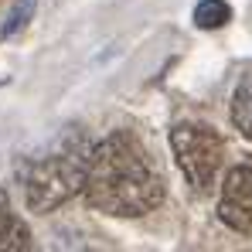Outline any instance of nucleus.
I'll use <instances>...</instances> for the list:
<instances>
[{"label": "nucleus", "instance_id": "obj_1", "mask_svg": "<svg viewBox=\"0 0 252 252\" xmlns=\"http://www.w3.org/2000/svg\"><path fill=\"white\" fill-rule=\"evenodd\" d=\"M82 191L95 211L116 218H140L164 201V181L147 147L129 129H116L92 143Z\"/></svg>", "mask_w": 252, "mask_h": 252}, {"label": "nucleus", "instance_id": "obj_2", "mask_svg": "<svg viewBox=\"0 0 252 252\" xmlns=\"http://www.w3.org/2000/svg\"><path fill=\"white\" fill-rule=\"evenodd\" d=\"M89 154H92V140H85V133L79 129H68L44 154L21 160L17 181H21L28 208L34 215H48L68 198H75L85 184Z\"/></svg>", "mask_w": 252, "mask_h": 252}, {"label": "nucleus", "instance_id": "obj_3", "mask_svg": "<svg viewBox=\"0 0 252 252\" xmlns=\"http://www.w3.org/2000/svg\"><path fill=\"white\" fill-rule=\"evenodd\" d=\"M170 150H174L177 167L184 170V177L194 191L215 188V177L225 160V140L218 136V129H211L205 123L170 126Z\"/></svg>", "mask_w": 252, "mask_h": 252}, {"label": "nucleus", "instance_id": "obj_4", "mask_svg": "<svg viewBox=\"0 0 252 252\" xmlns=\"http://www.w3.org/2000/svg\"><path fill=\"white\" fill-rule=\"evenodd\" d=\"M218 218L228 228L252 235V167H232L225 174L221 198H218Z\"/></svg>", "mask_w": 252, "mask_h": 252}, {"label": "nucleus", "instance_id": "obj_5", "mask_svg": "<svg viewBox=\"0 0 252 252\" xmlns=\"http://www.w3.org/2000/svg\"><path fill=\"white\" fill-rule=\"evenodd\" d=\"M31 249V232L10 208L7 191H0V252H24Z\"/></svg>", "mask_w": 252, "mask_h": 252}, {"label": "nucleus", "instance_id": "obj_6", "mask_svg": "<svg viewBox=\"0 0 252 252\" xmlns=\"http://www.w3.org/2000/svg\"><path fill=\"white\" fill-rule=\"evenodd\" d=\"M232 123L246 140H252V72L239 82L235 95H232Z\"/></svg>", "mask_w": 252, "mask_h": 252}, {"label": "nucleus", "instance_id": "obj_7", "mask_svg": "<svg viewBox=\"0 0 252 252\" xmlns=\"http://www.w3.org/2000/svg\"><path fill=\"white\" fill-rule=\"evenodd\" d=\"M228 21H232V7L225 0H201L194 7V24L205 28V31H215V28L228 24Z\"/></svg>", "mask_w": 252, "mask_h": 252}, {"label": "nucleus", "instance_id": "obj_8", "mask_svg": "<svg viewBox=\"0 0 252 252\" xmlns=\"http://www.w3.org/2000/svg\"><path fill=\"white\" fill-rule=\"evenodd\" d=\"M34 14V0H17L14 3V10H10V17H7V24L0 28V38H10V34H17L24 24H28V17Z\"/></svg>", "mask_w": 252, "mask_h": 252}]
</instances>
